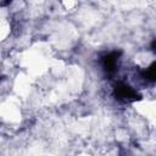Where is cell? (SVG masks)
<instances>
[{
    "mask_svg": "<svg viewBox=\"0 0 156 156\" xmlns=\"http://www.w3.org/2000/svg\"><path fill=\"white\" fill-rule=\"evenodd\" d=\"M121 55H122L121 51H111L105 56H102L101 66L107 74H113L118 69V62H119Z\"/></svg>",
    "mask_w": 156,
    "mask_h": 156,
    "instance_id": "obj_2",
    "label": "cell"
},
{
    "mask_svg": "<svg viewBox=\"0 0 156 156\" xmlns=\"http://www.w3.org/2000/svg\"><path fill=\"white\" fill-rule=\"evenodd\" d=\"M113 95L115 98L124 104L128 102H134L141 99V95L138 93L136 89L132 88L129 84L124 83V82H117L113 87Z\"/></svg>",
    "mask_w": 156,
    "mask_h": 156,
    "instance_id": "obj_1",
    "label": "cell"
},
{
    "mask_svg": "<svg viewBox=\"0 0 156 156\" xmlns=\"http://www.w3.org/2000/svg\"><path fill=\"white\" fill-rule=\"evenodd\" d=\"M141 76L147 82H155V77H156V74H155V62H152L149 68H146L145 71H143Z\"/></svg>",
    "mask_w": 156,
    "mask_h": 156,
    "instance_id": "obj_3",
    "label": "cell"
}]
</instances>
